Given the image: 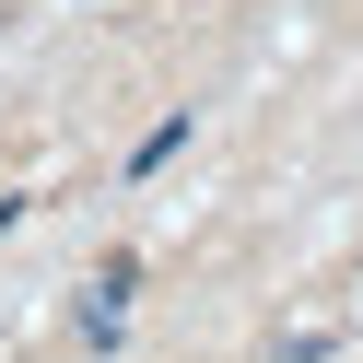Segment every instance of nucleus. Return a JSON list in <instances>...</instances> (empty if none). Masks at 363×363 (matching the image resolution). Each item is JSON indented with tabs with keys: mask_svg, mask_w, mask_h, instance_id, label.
<instances>
[{
	"mask_svg": "<svg viewBox=\"0 0 363 363\" xmlns=\"http://www.w3.org/2000/svg\"><path fill=\"white\" fill-rule=\"evenodd\" d=\"M340 352V316H293L281 340H269V363H328Z\"/></svg>",
	"mask_w": 363,
	"mask_h": 363,
	"instance_id": "1",
	"label": "nucleus"
}]
</instances>
